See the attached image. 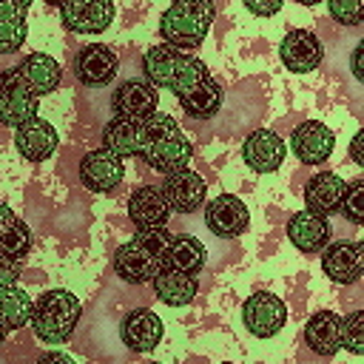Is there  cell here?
I'll list each match as a JSON object with an SVG mask.
<instances>
[{
	"mask_svg": "<svg viewBox=\"0 0 364 364\" xmlns=\"http://www.w3.org/2000/svg\"><path fill=\"white\" fill-rule=\"evenodd\" d=\"M338 213L350 225H361L364 222V179H350L344 185V196H341Z\"/></svg>",
	"mask_w": 364,
	"mask_h": 364,
	"instance_id": "d6a6232c",
	"label": "cell"
},
{
	"mask_svg": "<svg viewBox=\"0 0 364 364\" xmlns=\"http://www.w3.org/2000/svg\"><path fill=\"white\" fill-rule=\"evenodd\" d=\"M111 111L114 117H125V119H148L151 114L159 111V91L148 82V80H122L114 91H111Z\"/></svg>",
	"mask_w": 364,
	"mask_h": 364,
	"instance_id": "8fae6325",
	"label": "cell"
},
{
	"mask_svg": "<svg viewBox=\"0 0 364 364\" xmlns=\"http://www.w3.org/2000/svg\"><path fill=\"white\" fill-rule=\"evenodd\" d=\"M341 347L353 355L364 353V310H353L341 318Z\"/></svg>",
	"mask_w": 364,
	"mask_h": 364,
	"instance_id": "836d02e7",
	"label": "cell"
},
{
	"mask_svg": "<svg viewBox=\"0 0 364 364\" xmlns=\"http://www.w3.org/2000/svg\"><path fill=\"white\" fill-rule=\"evenodd\" d=\"M321 270L336 284H355L364 273V245L355 239L327 242L321 247Z\"/></svg>",
	"mask_w": 364,
	"mask_h": 364,
	"instance_id": "30bf717a",
	"label": "cell"
},
{
	"mask_svg": "<svg viewBox=\"0 0 364 364\" xmlns=\"http://www.w3.org/2000/svg\"><path fill=\"white\" fill-rule=\"evenodd\" d=\"M57 128L43 119L40 114H34L31 119H26L23 125L14 128V148L23 154V159L28 162H43L57 151Z\"/></svg>",
	"mask_w": 364,
	"mask_h": 364,
	"instance_id": "ac0fdd59",
	"label": "cell"
},
{
	"mask_svg": "<svg viewBox=\"0 0 364 364\" xmlns=\"http://www.w3.org/2000/svg\"><path fill=\"white\" fill-rule=\"evenodd\" d=\"M245 3V9L250 11V14H256V17H273L282 6H284V0H242Z\"/></svg>",
	"mask_w": 364,
	"mask_h": 364,
	"instance_id": "8d00e7d4",
	"label": "cell"
},
{
	"mask_svg": "<svg viewBox=\"0 0 364 364\" xmlns=\"http://www.w3.org/2000/svg\"><path fill=\"white\" fill-rule=\"evenodd\" d=\"M77 176L82 182L85 191L91 193H111L119 188L122 176H125V162L122 156H117L108 148H94L80 159Z\"/></svg>",
	"mask_w": 364,
	"mask_h": 364,
	"instance_id": "ba28073f",
	"label": "cell"
},
{
	"mask_svg": "<svg viewBox=\"0 0 364 364\" xmlns=\"http://www.w3.org/2000/svg\"><path fill=\"white\" fill-rule=\"evenodd\" d=\"M14 219H17V213H14V210H11L6 202H0V233H3V230H6V228L14 222Z\"/></svg>",
	"mask_w": 364,
	"mask_h": 364,
	"instance_id": "f35d334b",
	"label": "cell"
},
{
	"mask_svg": "<svg viewBox=\"0 0 364 364\" xmlns=\"http://www.w3.org/2000/svg\"><path fill=\"white\" fill-rule=\"evenodd\" d=\"M162 193H165L171 210H176V213H196L205 205V199H208V182L196 171L179 168L173 173H165Z\"/></svg>",
	"mask_w": 364,
	"mask_h": 364,
	"instance_id": "9a60e30c",
	"label": "cell"
},
{
	"mask_svg": "<svg viewBox=\"0 0 364 364\" xmlns=\"http://www.w3.org/2000/svg\"><path fill=\"white\" fill-rule=\"evenodd\" d=\"M304 341L318 355H336L341 350V316L333 310H316L304 324Z\"/></svg>",
	"mask_w": 364,
	"mask_h": 364,
	"instance_id": "603a6c76",
	"label": "cell"
},
{
	"mask_svg": "<svg viewBox=\"0 0 364 364\" xmlns=\"http://www.w3.org/2000/svg\"><path fill=\"white\" fill-rule=\"evenodd\" d=\"M43 361H65V364H71V358L63 355V353H43Z\"/></svg>",
	"mask_w": 364,
	"mask_h": 364,
	"instance_id": "60d3db41",
	"label": "cell"
},
{
	"mask_svg": "<svg viewBox=\"0 0 364 364\" xmlns=\"http://www.w3.org/2000/svg\"><path fill=\"white\" fill-rule=\"evenodd\" d=\"M17 68H20V74L26 77V82L34 88L37 97H48V94H54V91L60 88L63 68H60V63H57L51 54H46V51H31V54H26Z\"/></svg>",
	"mask_w": 364,
	"mask_h": 364,
	"instance_id": "484cf974",
	"label": "cell"
},
{
	"mask_svg": "<svg viewBox=\"0 0 364 364\" xmlns=\"http://www.w3.org/2000/svg\"><path fill=\"white\" fill-rule=\"evenodd\" d=\"M333 148H336V134L324 122H318V119H304L290 134V151L296 154V159L301 165H321V162H327Z\"/></svg>",
	"mask_w": 364,
	"mask_h": 364,
	"instance_id": "4fadbf2b",
	"label": "cell"
},
{
	"mask_svg": "<svg viewBox=\"0 0 364 364\" xmlns=\"http://www.w3.org/2000/svg\"><path fill=\"white\" fill-rule=\"evenodd\" d=\"M333 236V228H330V219L321 216V213H313V210H296L290 219H287V239L296 245V250L301 253H318Z\"/></svg>",
	"mask_w": 364,
	"mask_h": 364,
	"instance_id": "ffe728a7",
	"label": "cell"
},
{
	"mask_svg": "<svg viewBox=\"0 0 364 364\" xmlns=\"http://www.w3.org/2000/svg\"><path fill=\"white\" fill-rule=\"evenodd\" d=\"M142 125H145V142L139 159H145L148 168L159 173H173L179 168H188V162L193 159V145L171 114L156 111L148 119H142Z\"/></svg>",
	"mask_w": 364,
	"mask_h": 364,
	"instance_id": "7a4b0ae2",
	"label": "cell"
},
{
	"mask_svg": "<svg viewBox=\"0 0 364 364\" xmlns=\"http://www.w3.org/2000/svg\"><path fill=\"white\" fill-rule=\"evenodd\" d=\"M222 100H225L222 85H219L213 77H208V80H205L202 85H196L191 94L179 97V105H182V111H185L188 117H193V119H210V117L222 108Z\"/></svg>",
	"mask_w": 364,
	"mask_h": 364,
	"instance_id": "f546056e",
	"label": "cell"
},
{
	"mask_svg": "<svg viewBox=\"0 0 364 364\" xmlns=\"http://www.w3.org/2000/svg\"><path fill=\"white\" fill-rule=\"evenodd\" d=\"M145 142V125L139 119H125V117H111L102 125V148L114 151L117 156H139Z\"/></svg>",
	"mask_w": 364,
	"mask_h": 364,
	"instance_id": "7402d4cb",
	"label": "cell"
},
{
	"mask_svg": "<svg viewBox=\"0 0 364 364\" xmlns=\"http://www.w3.org/2000/svg\"><path fill=\"white\" fill-rule=\"evenodd\" d=\"M37 105H40V97L26 82L20 68L17 65L3 68L0 71V125L6 128L23 125L37 114Z\"/></svg>",
	"mask_w": 364,
	"mask_h": 364,
	"instance_id": "5b68a950",
	"label": "cell"
},
{
	"mask_svg": "<svg viewBox=\"0 0 364 364\" xmlns=\"http://www.w3.org/2000/svg\"><path fill=\"white\" fill-rule=\"evenodd\" d=\"M74 77L80 80V85L85 88H105L114 82L117 71H119V57L111 46L105 43H91V46H82L77 54H74Z\"/></svg>",
	"mask_w": 364,
	"mask_h": 364,
	"instance_id": "52a82bcc",
	"label": "cell"
},
{
	"mask_svg": "<svg viewBox=\"0 0 364 364\" xmlns=\"http://www.w3.org/2000/svg\"><path fill=\"white\" fill-rule=\"evenodd\" d=\"M34 0H0V54H17L28 34V6Z\"/></svg>",
	"mask_w": 364,
	"mask_h": 364,
	"instance_id": "d4e9b609",
	"label": "cell"
},
{
	"mask_svg": "<svg viewBox=\"0 0 364 364\" xmlns=\"http://www.w3.org/2000/svg\"><path fill=\"white\" fill-rule=\"evenodd\" d=\"M208 77H210V71H208L205 60H199V57H193V54H185L182 63H179V68H176V74H173V82H171L168 91H173V97L179 100V97H185V94H191L196 85H202Z\"/></svg>",
	"mask_w": 364,
	"mask_h": 364,
	"instance_id": "4dcf8cb0",
	"label": "cell"
},
{
	"mask_svg": "<svg viewBox=\"0 0 364 364\" xmlns=\"http://www.w3.org/2000/svg\"><path fill=\"white\" fill-rule=\"evenodd\" d=\"M20 270H23V262H17V259H11V256H6V253L0 250V287L17 284Z\"/></svg>",
	"mask_w": 364,
	"mask_h": 364,
	"instance_id": "d590c367",
	"label": "cell"
},
{
	"mask_svg": "<svg viewBox=\"0 0 364 364\" xmlns=\"http://www.w3.org/2000/svg\"><path fill=\"white\" fill-rule=\"evenodd\" d=\"M284 321L287 304L267 290H256L242 301V324L256 338H273L284 327Z\"/></svg>",
	"mask_w": 364,
	"mask_h": 364,
	"instance_id": "8992f818",
	"label": "cell"
},
{
	"mask_svg": "<svg viewBox=\"0 0 364 364\" xmlns=\"http://www.w3.org/2000/svg\"><path fill=\"white\" fill-rule=\"evenodd\" d=\"M344 185L347 182L336 171H318L316 176H310L307 185H304L307 210L321 213V216L338 213V205H341V196H344Z\"/></svg>",
	"mask_w": 364,
	"mask_h": 364,
	"instance_id": "44dd1931",
	"label": "cell"
},
{
	"mask_svg": "<svg viewBox=\"0 0 364 364\" xmlns=\"http://www.w3.org/2000/svg\"><path fill=\"white\" fill-rule=\"evenodd\" d=\"M213 17V0H171V6L159 17V37L168 46L193 51L205 43Z\"/></svg>",
	"mask_w": 364,
	"mask_h": 364,
	"instance_id": "3957f363",
	"label": "cell"
},
{
	"mask_svg": "<svg viewBox=\"0 0 364 364\" xmlns=\"http://www.w3.org/2000/svg\"><path fill=\"white\" fill-rule=\"evenodd\" d=\"M287 154L284 139L270 128H256L242 142V159L256 173H273Z\"/></svg>",
	"mask_w": 364,
	"mask_h": 364,
	"instance_id": "e0dca14e",
	"label": "cell"
},
{
	"mask_svg": "<svg viewBox=\"0 0 364 364\" xmlns=\"http://www.w3.org/2000/svg\"><path fill=\"white\" fill-rule=\"evenodd\" d=\"M299 6H316V3H321V0H296Z\"/></svg>",
	"mask_w": 364,
	"mask_h": 364,
	"instance_id": "ee69618b",
	"label": "cell"
},
{
	"mask_svg": "<svg viewBox=\"0 0 364 364\" xmlns=\"http://www.w3.org/2000/svg\"><path fill=\"white\" fill-rule=\"evenodd\" d=\"M80 316H82L80 299L71 290H65V287H51V290H46L34 301L31 327H34V336L40 341H46V344H65L74 336Z\"/></svg>",
	"mask_w": 364,
	"mask_h": 364,
	"instance_id": "277c9868",
	"label": "cell"
},
{
	"mask_svg": "<svg viewBox=\"0 0 364 364\" xmlns=\"http://www.w3.org/2000/svg\"><path fill=\"white\" fill-rule=\"evenodd\" d=\"M0 250L17 262H26L31 250V228L23 219H14L3 233H0Z\"/></svg>",
	"mask_w": 364,
	"mask_h": 364,
	"instance_id": "1f68e13d",
	"label": "cell"
},
{
	"mask_svg": "<svg viewBox=\"0 0 364 364\" xmlns=\"http://www.w3.org/2000/svg\"><path fill=\"white\" fill-rule=\"evenodd\" d=\"M205 225L219 239H236L250 228V208L236 193H219L205 202Z\"/></svg>",
	"mask_w": 364,
	"mask_h": 364,
	"instance_id": "9c48e42d",
	"label": "cell"
},
{
	"mask_svg": "<svg viewBox=\"0 0 364 364\" xmlns=\"http://www.w3.org/2000/svg\"><path fill=\"white\" fill-rule=\"evenodd\" d=\"M171 216L168 199L162 193V185H139L128 196V219L136 230L142 228H159Z\"/></svg>",
	"mask_w": 364,
	"mask_h": 364,
	"instance_id": "d6986e66",
	"label": "cell"
},
{
	"mask_svg": "<svg viewBox=\"0 0 364 364\" xmlns=\"http://www.w3.org/2000/svg\"><path fill=\"white\" fill-rule=\"evenodd\" d=\"M6 333H9V327L0 321V347H3V341H6Z\"/></svg>",
	"mask_w": 364,
	"mask_h": 364,
	"instance_id": "b9f144b4",
	"label": "cell"
},
{
	"mask_svg": "<svg viewBox=\"0 0 364 364\" xmlns=\"http://www.w3.org/2000/svg\"><path fill=\"white\" fill-rule=\"evenodd\" d=\"M151 284H154V296H156L162 304H168V307L191 304L193 296L199 293L196 276L182 273V270H173V267H168V264L151 279Z\"/></svg>",
	"mask_w": 364,
	"mask_h": 364,
	"instance_id": "cb8c5ba5",
	"label": "cell"
},
{
	"mask_svg": "<svg viewBox=\"0 0 364 364\" xmlns=\"http://www.w3.org/2000/svg\"><path fill=\"white\" fill-rule=\"evenodd\" d=\"M205 262H208V253H205V245L196 236H191V233L171 236V245H168V253H165L168 267L196 276V273L205 270Z\"/></svg>",
	"mask_w": 364,
	"mask_h": 364,
	"instance_id": "83f0119b",
	"label": "cell"
},
{
	"mask_svg": "<svg viewBox=\"0 0 364 364\" xmlns=\"http://www.w3.org/2000/svg\"><path fill=\"white\" fill-rule=\"evenodd\" d=\"M327 9L341 26H358L364 20V0H327Z\"/></svg>",
	"mask_w": 364,
	"mask_h": 364,
	"instance_id": "e575fe53",
	"label": "cell"
},
{
	"mask_svg": "<svg viewBox=\"0 0 364 364\" xmlns=\"http://www.w3.org/2000/svg\"><path fill=\"white\" fill-rule=\"evenodd\" d=\"M279 57H282V63H284L287 71L307 74V71H316L321 65L324 46H321V40H318L316 31H310V28H293L279 43Z\"/></svg>",
	"mask_w": 364,
	"mask_h": 364,
	"instance_id": "7c38bea8",
	"label": "cell"
},
{
	"mask_svg": "<svg viewBox=\"0 0 364 364\" xmlns=\"http://www.w3.org/2000/svg\"><path fill=\"white\" fill-rule=\"evenodd\" d=\"M185 51L176 48V46H168V43H159V46H151L145 54H142V74L145 80L159 91V88H171L173 82V74L182 63Z\"/></svg>",
	"mask_w": 364,
	"mask_h": 364,
	"instance_id": "4316f807",
	"label": "cell"
},
{
	"mask_svg": "<svg viewBox=\"0 0 364 364\" xmlns=\"http://www.w3.org/2000/svg\"><path fill=\"white\" fill-rule=\"evenodd\" d=\"M361 46H364V43H358V46L353 48V57H350V68H353L355 80H361V77H364V74H361Z\"/></svg>",
	"mask_w": 364,
	"mask_h": 364,
	"instance_id": "ab89813d",
	"label": "cell"
},
{
	"mask_svg": "<svg viewBox=\"0 0 364 364\" xmlns=\"http://www.w3.org/2000/svg\"><path fill=\"white\" fill-rule=\"evenodd\" d=\"M168 245L171 230L165 225L136 230L128 242L114 250V273L128 284H148L165 267Z\"/></svg>",
	"mask_w": 364,
	"mask_h": 364,
	"instance_id": "6da1fadb",
	"label": "cell"
},
{
	"mask_svg": "<svg viewBox=\"0 0 364 364\" xmlns=\"http://www.w3.org/2000/svg\"><path fill=\"white\" fill-rule=\"evenodd\" d=\"M31 313H34V299L23 287L17 284L0 287V321L9 330H23L26 324H31Z\"/></svg>",
	"mask_w": 364,
	"mask_h": 364,
	"instance_id": "f1b7e54d",
	"label": "cell"
},
{
	"mask_svg": "<svg viewBox=\"0 0 364 364\" xmlns=\"http://www.w3.org/2000/svg\"><path fill=\"white\" fill-rule=\"evenodd\" d=\"M60 17L74 34H100L114 23V0H65Z\"/></svg>",
	"mask_w": 364,
	"mask_h": 364,
	"instance_id": "5bb4252c",
	"label": "cell"
},
{
	"mask_svg": "<svg viewBox=\"0 0 364 364\" xmlns=\"http://www.w3.org/2000/svg\"><path fill=\"white\" fill-rule=\"evenodd\" d=\"M162 336H165V324L148 307L128 310L122 316V321H119V338L134 353H151V350H156V344L162 341Z\"/></svg>",
	"mask_w": 364,
	"mask_h": 364,
	"instance_id": "2e32d148",
	"label": "cell"
},
{
	"mask_svg": "<svg viewBox=\"0 0 364 364\" xmlns=\"http://www.w3.org/2000/svg\"><path fill=\"white\" fill-rule=\"evenodd\" d=\"M361 136H364V131H355L353 134V142H350V159L355 165H364V159H361Z\"/></svg>",
	"mask_w": 364,
	"mask_h": 364,
	"instance_id": "74e56055",
	"label": "cell"
},
{
	"mask_svg": "<svg viewBox=\"0 0 364 364\" xmlns=\"http://www.w3.org/2000/svg\"><path fill=\"white\" fill-rule=\"evenodd\" d=\"M43 3H46V6H57V9H60L65 0H43Z\"/></svg>",
	"mask_w": 364,
	"mask_h": 364,
	"instance_id": "7bdbcfd3",
	"label": "cell"
}]
</instances>
